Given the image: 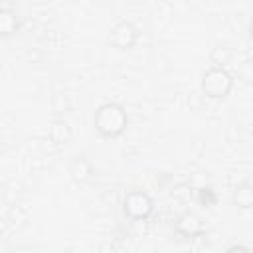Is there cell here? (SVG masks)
Returning <instances> with one entry per match:
<instances>
[{
	"label": "cell",
	"instance_id": "6da1fadb",
	"mask_svg": "<svg viewBox=\"0 0 253 253\" xmlns=\"http://www.w3.org/2000/svg\"><path fill=\"white\" fill-rule=\"evenodd\" d=\"M126 111L119 103H103L97 107L93 117V126L101 136L115 138L125 132L126 128Z\"/></svg>",
	"mask_w": 253,
	"mask_h": 253
},
{
	"label": "cell",
	"instance_id": "7a4b0ae2",
	"mask_svg": "<svg viewBox=\"0 0 253 253\" xmlns=\"http://www.w3.org/2000/svg\"><path fill=\"white\" fill-rule=\"evenodd\" d=\"M233 87V77L229 75V71L225 67H210L204 71L202 75V91L206 93V97L210 99H223L229 95Z\"/></svg>",
	"mask_w": 253,
	"mask_h": 253
},
{
	"label": "cell",
	"instance_id": "3957f363",
	"mask_svg": "<svg viewBox=\"0 0 253 253\" xmlns=\"http://www.w3.org/2000/svg\"><path fill=\"white\" fill-rule=\"evenodd\" d=\"M123 210L125 213L134 219V221H142L146 219L152 210H154V204H152V198L146 194V192H140V190H132L125 196L123 200Z\"/></svg>",
	"mask_w": 253,
	"mask_h": 253
},
{
	"label": "cell",
	"instance_id": "277c9868",
	"mask_svg": "<svg viewBox=\"0 0 253 253\" xmlns=\"http://www.w3.org/2000/svg\"><path fill=\"white\" fill-rule=\"evenodd\" d=\"M136 38H138V32L130 22H119L111 32L109 42L117 49H130L136 43Z\"/></svg>",
	"mask_w": 253,
	"mask_h": 253
},
{
	"label": "cell",
	"instance_id": "5b68a950",
	"mask_svg": "<svg viewBox=\"0 0 253 253\" xmlns=\"http://www.w3.org/2000/svg\"><path fill=\"white\" fill-rule=\"evenodd\" d=\"M176 231L184 237H198L204 233V221L198 213L194 211H186L178 217L176 221Z\"/></svg>",
	"mask_w": 253,
	"mask_h": 253
},
{
	"label": "cell",
	"instance_id": "8992f818",
	"mask_svg": "<svg viewBox=\"0 0 253 253\" xmlns=\"http://www.w3.org/2000/svg\"><path fill=\"white\" fill-rule=\"evenodd\" d=\"M47 136L53 144H65L71 138V128L63 119H53L47 128Z\"/></svg>",
	"mask_w": 253,
	"mask_h": 253
},
{
	"label": "cell",
	"instance_id": "52a82bcc",
	"mask_svg": "<svg viewBox=\"0 0 253 253\" xmlns=\"http://www.w3.org/2000/svg\"><path fill=\"white\" fill-rule=\"evenodd\" d=\"M69 174H71V178H73L75 182L83 184V182H87V180L91 178V174H93V166H91V162H89L87 158L79 156V158H75V160L71 162V166H69Z\"/></svg>",
	"mask_w": 253,
	"mask_h": 253
},
{
	"label": "cell",
	"instance_id": "ba28073f",
	"mask_svg": "<svg viewBox=\"0 0 253 253\" xmlns=\"http://www.w3.org/2000/svg\"><path fill=\"white\" fill-rule=\"evenodd\" d=\"M18 32V16L10 8H0V36L8 38Z\"/></svg>",
	"mask_w": 253,
	"mask_h": 253
},
{
	"label": "cell",
	"instance_id": "9c48e42d",
	"mask_svg": "<svg viewBox=\"0 0 253 253\" xmlns=\"http://www.w3.org/2000/svg\"><path fill=\"white\" fill-rule=\"evenodd\" d=\"M233 204L241 210H249L253 208V192H251V186L249 184H241L233 190V196H231Z\"/></svg>",
	"mask_w": 253,
	"mask_h": 253
},
{
	"label": "cell",
	"instance_id": "30bf717a",
	"mask_svg": "<svg viewBox=\"0 0 253 253\" xmlns=\"http://www.w3.org/2000/svg\"><path fill=\"white\" fill-rule=\"evenodd\" d=\"M229 59H231V51H229V47H225V45H217V47H213V51H211V61H213L217 67H225V65L229 63Z\"/></svg>",
	"mask_w": 253,
	"mask_h": 253
},
{
	"label": "cell",
	"instance_id": "8fae6325",
	"mask_svg": "<svg viewBox=\"0 0 253 253\" xmlns=\"http://www.w3.org/2000/svg\"><path fill=\"white\" fill-rule=\"evenodd\" d=\"M198 202H200L204 208H211V206L217 204V196H215V192H213L211 188H200V192H198Z\"/></svg>",
	"mask_w": 253,
	"mask_h": 253
},
{
	"label": "cell",
	"instance_id": "7c38bea8",
	"mask_svg": "<svg viewBox=\"0 0 253 253\" xmlns=\"http://www.w3.org/2000/svg\"><path fill=\"white\" fill-rule=\"evenodd\" d=\"M192 186L190 184H186V182H182V184H176L174 186V190H172V196L176 198V200H180V202H190L192 200Z\"/></svg>",
	"mask_w": 253,
	"mask_h": 253
},
{
	"label": "cell",
	"instance_id": "4fadbf2b",
	"mask_svg": "<svg viewBox=\"0 0 253 253\" xmlns=\"http://www.w3.org/2000/svg\"><path fill=\"white\" fill-rule=\"evenodd\" d=\"M231 249H239V251H249V247L247 245H241V243H233V245H229V251Z\"/></svg>",
	"mask_w": 253,
	"mask_h": 253
}]
</instances>
